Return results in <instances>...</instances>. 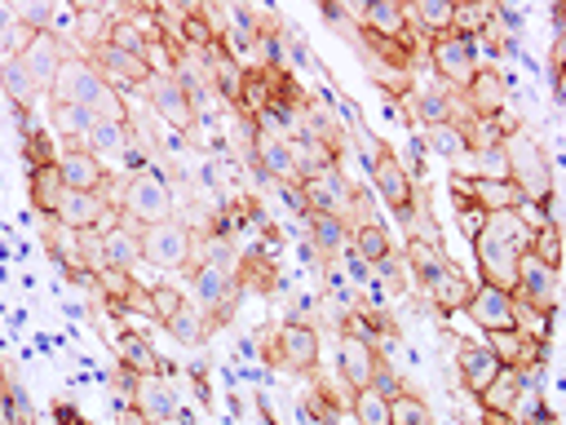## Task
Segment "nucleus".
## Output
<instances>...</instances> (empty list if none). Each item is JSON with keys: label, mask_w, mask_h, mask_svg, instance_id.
Listing matches in <instances>:
<instances>
[{"label": "nucleus", "mask_w": 566, "mask_h": 425, "mask_svg": "<svg viewBox=\"0 0 566 425\" xmlns=\"http://www.w3.org/2000/svg\"><path fill=\"white\" fill-rule=\"evenodd\" d=\"M367 390H376L380 398H394V394H398V390H407V385L398 381V372H394L385 359H376V372H371V385H367Z\"/></svg>", "instance_id": "c03bdc74"}, {"label": "nucleus", "mask_w": 566, "mask_h": 425, "mask_svg": "<svg viewBox=\"0 0 566 425\" xmlns=\"http://www.w3.org/2000/svg\"><path fill=\"white\" fill-rule=\"evenodd\" d=\"M349 248H354V257H358L363 266H380V261H389V257H394L389 226H380V221H358V226L349 230Z\"/></svg>", "instance_id": "393cba45"}, {"label": "nucleus", "mask_w": 566, "mask_h": 425, "mask_svg": "<svg viewBox=\"0 0 566 425\" xmlns=\"http://www.w3.org/2000/svg\"><path fill=\"white\" fill-rule=\"evenodd\" d=\"M358 142H363V155H367L371 190L380 195V204H385L389 212H398V221H402L407 239H416V230H420V204H416V182H411V173L398 164V155H394L380 137L363 133Z\"/></svg>", "instance_id": "f03ea898"}, {"label": "nucleus", "mask_w": 566, "mask_h": 425, "mask_svg": "<svg viewBox=\"0 0 566 425\" xmlns=\"http://www.w3.org/2000/svg\"><path fill=\"white\" fill-rule=\"evenodd\" d=\"M358 31L389 35V40L407 35V4H398V0H367L358 9Z\"/></svg>", "instance_id": "b1692460"}, {"label": "nucleus", "mask_w": 566, "mask_h": 425, "mask_svg": "<svg viewBox=\"0 0 566 425\" xmlns=\"http://www.w3.org/2000/svg\"><path fill=\"white\" fill-rule=\"evenodd\" d=\"M150 40H155V31H142V22H133V18H115V22L106 27V40H102V44H111V49H124V53H137V58H146Z\"/></svg>", "instance_id": "2f4dec72"}, {"label": "nucleus", "mask_w": 566, "mask_h": 425, "mask_svg": "<svg viewBox=\"0 0 566 425\" xmlns=\"http://www.w3.org/2000/svg\"><path fill=\"white\" fill-rule=\"evenodd\" d=\"M270 363H279L292 376H310L318 367V332L310 323H279L274 345H270Z\"/></svg>", "instance_id": "9b49d317"}, {"label": "nucleus", "mask_w": 566, "mask_h": 425, "mask_svg": "<svg viewBox=\"0 0 566 425\" xmlns=\"http://www.w3.org/2000/svg\"><path fill=\"white\" fill-rule=\"evenodd\" d=\"M451 18H455V4H451V0H416V4L407 9V31L433 40V35L451 31Z\"/></svg>", "instance_id": "c85d7f7f"}, {"label": "nucleus", "mask_w": 566, "mask_h": 425, "mask_svg": "<svg viewBox=\"0 0 566 425\" xmlns=\"http://www.w3.org/2000/svg\"><path fill=\"white\" fill-rule=\"evenodd\" d=\"M93 62V71L115 89V93H128V89H146V80L155 75V66L137 53H124V49H111V44H97L84 53Z\"/></svg>", "instance_id": "ddd939ff"}, {"label": "nucleus", "mask_w": 566, "mask_h": 425, "mask_svg": "<svg viewBox=\"0 0 566 425\" xmlns=\"http://www.w3.org/2000/svg\"><path fill=\"white\" fill-rule=\"evenodd\" d=\"M119 217L128 226H155V221H168L172 217V186L159 168H137L124 177V190H119Z\"/></svg>", "instance_id": "20e7f679"}, {"label": "nucleus", "mask_w": 566, "mask_h": 425, "mask_svg": "<svg viewBox=\"0 0 566 425\" xmlns=\"http://www.w3.org/2000/svg\"><path fill=\"white\" fill-rule=\"evenodd\" d=\"M49 102H75L84 106L93 120H111V124H128V111L119 102V93L93 71V62L84 53H66L53 84H49Z\"/></svg>", "instance_id": "f257e3e1"}, {"label": "nucleus", "mask_w": 566, "mask_h": 425, "mask_svg": "<svg viewBox=\"0 0 566 425\" xmlns=\"http://www.w3.org/2000/svg\"><path fill=\"white\" fill-rule=\"evenodd\" d=\"M455 363H460V376H464V385H469L473 394L500 372L495 354H491L482 341H460V345H455Z\"/></svg>", "instance_id": "bb28decb"}, {"label": "nucleus", "mask_w": 566, "mask_h": 425, "mask_svg": "<svg viewBox=\"0 0 566 425\" xmlns=\"http://www.w3.org/2000/svg\"><path fill=\"white\" fill-rule=\"evenodd\" d=\"M234 301H239V279L226 266H217V261H195L190 266V305L208 319V328L226 323Z\"/></svg>", "instance_id": "39448f33"}, {"label": "nucleus", "mask_w": 566, "mask_h": 425, "mask_svg": "<svg viewBox=\"0 0 566 425\" xmlns=\"http://www.w3.org/2000/svg\"><path fill=\"white\" fill-rule=\"evenodd\" d=\"M0 84H4L9 102H13V111H18V106H31V102L40 97V89L31 84V75L22 71V62H18V58H4V62H0Z\"/></svg>", "instance_id": "f704fd0d"}, {"label": "nucleus", "mask_w": 566, "mask_h": 425, "mask_svg": "<svg viewBox=\"0 0 566 425\" xmlns=\"http://www.w3.org/2000/svg\"><path fill=\"white\" fill-rule=\"evenodd\" d=\"M522 390H526V372H522V367H500V372L478 390V403H482V412H491V416H513Z\"/></svg>", "instance_id": "4be33fe9"}, {"label": "nucleus", "mask_w": 566, "mask_h": 425, "mask_svg": "<svg viewBox=\"0 0 566 425\" xmlns=\"http://www.w3.org/2000/svg\"><path fill=\"white\" fill-rule=\"evenodd\" d=\"M429 62H433V71H438L442 84L464 89L469 75L482 66L478 62V40L473 35H460V31H442V35L429 40Z\"/></svg>", "instance_id": "6e6552de"}, {"label": "nucleus", "mask_w": 566, "mask_h": 425, "mask_svg": "<svg viewBox=\"0 0 566 425\" xmlns=\"http://www.w3.org/2000/svg\"><path fill=\"white\" fill-rule=\"evenodd\" d=\"M164 328H168V336H172L177 345H203V341H208V319H203L190 301H186V305H181Z\"/></svg>", "instance_id": "72a5a7b5"}, {"label": "nucleus", "mask_w": 566, "mask_h": 425, "mask_svg": "<svg viewBox=\"0 0 566 425\" xmlns=\"http://www.w3.org/2000/svg\"><path fill=\"white\" fill-rule=\"evenodd\" d=\"M301 182V204H305V212H323V217H340L345 226H349V204H354V186L332 168V164H323V168H314V173H305V177H296Z\"/></svg>", "instance_id": "0eeeda50"}, {"label": "nucleus", "mask_w": 566, "mask_h": 425, "mask_svg": "<svg viewBox=\"0 0 566 425\" xmlns=\"http://www.w3.org/2000/svg\"><path fill=\"white\" fill-rule=\"evenodd\" d=\"M22 155H27V168H40V164H57V155H53V142H49V133L40 128L35 137H27L22 142Z\"/></svg>", "instance_id": "37998d69"}, {"label": "nucleus", "mask_w": 566, "mask_h": 425, "mask_svg": "<svg viewBox=\"0 0 566 425\" xmlns=\"http://www.w3.org/2000/svg\"><path fill=\"white\" fill-rule=\"evenodd\" d=\"M371 80H376L385 93H394V97L411 89V75H407V71H394V66H371Z\"/></svg>", "instance_id": "a18cd8bd"}, {"label": "nucleus", "mask_w": 566, "mask_h": 425, "mask_svg": "<svg viewBox=\"0 0 566 425\" xmlns=\"http://www.w3.org/2000/svg\"><path fill=\"white\" fill-rule=\"evenodd\" d=\"M53 221H57L62 230L80 235V230H111V226L124 221V217H119V208H115L106 195H93V190H66L62 204H57V212H53Z\"/></svg>", "instance_id": "1a4fd4ad"}, {"label": "nucleus", "mask_w": 566, "mask_h": 425, "mask_svg": "<svg viewBox=\"0 0 566 425\" xmlns=\"http://www.w3.org/2000/svg\"><path fill=\"white\" fill-rule=\"evenodd\" d=\"M411 120L420 124V128H433V124H460L464 120V102H460V89H451V84H429V89H416L411 93Z\"/></svg>", "instance_id": "dca6fc26"}, {"label": "nucleus", "mask_w": 566, "mask_h": 425, "mask_svg": "<svg viewBox=\"0 0 566 425\" xmlns=\"http://www.w3.org/2000/svg\"><path fill=\"white\" fill-rule=\"evenodd\" d=\"M0 390H4V385H0Z\"/></svg>", "instance_id": "603ef678"}, {"label": "nucleus", "mask_w": 566, "mask_h": 425, "mask_svg": "<svg viewBox=\"0 0 566 425\" xmlns=\"http://www.w3.org/2000/svg\"><path fill=\"white\" fill-rule=\"evenodd\" d=\"M27 195H31L35 212H44V217L53 221V212H57V204H62V195H66L57 164H40V168H31V173H27Z\"/></svg>", "instance_id": "a878e982"}, {"label": "nucleus", "mask_w": 566, "mask_h": 425, "mask_svg": "<svg viewBox=\"0 0 566 425\" xmlns=\"http://www.w3.org/2000/svg\"><path fill=\"white\" fill-rule=\"evenodd\" d=\"M354 421L358 425H389V398H380L376 390H358L354 394Z\"/></svg>", "instance_id": "ea45409f"}, {"label": "nucleus", "mask_w": 566, "mask_h": 425, "mask_svg": "<svg viewBox=\"0 0 566 425\" xmlns=\"http://www.w3.org/2000/svg\"><path fill=\"white\" fill-rule=\"evenodd\" d=\"M376 345L367 341V336H358V332H345L340 336V350H336V367H340V381L358 394V390H367L371 385V372H376Z\"/></svg>", "instance_id": "412c9836"}, {"label": "nucleus", "mask_w": 566, "mask_h": 425, "mask_svg": "<svg viewBox=\"0 0 566 425\" xmlns=\"http://www.w3.org/2000/svg\"><path fill=\"white\" fill-rule=\"evenodd\" d=\"M500 151H504V177L517 186L522 204H544V199H553V164H548L544 146L531 137L526 124H513V128L500 137Z\"/></svg>", "instance_id": "7ed1b4c3"}, {"label": "nucleus", "mask_w": 566, "mask_h": 425, "mask_svg": "<svg viewBox=\"0 0 566 425\" xmlns=\"http://www.w3.org/2000/svg\"><path fill=\"white\" fill-rule=\"evenodd\" d=\"M142 261L155 270H190L195 266V230L177 217L142 226Z\"/></svg>", "instance_id": "423d86ee"}, {"label": "nucleus", "mask_w": 566, "mask_h": 425, "mask_svg": "<svg viewBox=\"0 0 566 425\" xmlns=\"http://www.w3.org/2000/svg\"><path fill=\"white\" fill-rule=\"evenodd\" d=\"M455 204H460V226H464V235H469V243H473V239H478V230H482V221H486V212H482L478 204L460 199V195H455Z\"/></svg>", "instance_id": "49530a36"}, {"label": "nucleus", "mask_w": 566, "mask_h": 425, "mask_svg": "<svg viewBox=\"0 0 566 425\" xmlns=\"http://www.w3.org/2000/svg\"><path fill=\"white\" fill-rule=\"evenodd\" d=\"M310 230H314V243H318L327 257H336L340 248H349V226H345L340 217H323V212H310Z\"/></svg>", "instance_id": "4c0bfd02"}, {"label": "nucleus", "mask_w": 566, "mask_h": 425, "mask_svg": "<svg viewBox=\"0 0 566 425\" xmlns=\"http://www.w3.org/2000/svg\"><path fill=\"white\" fill-rule=\"evenodd\" d=\"M49 124H53L57 137H66V142H84L88 128H93L97 120H93L84 106H75V102H49Z\"/></svg>", "instance_id": "7c9ffc66"}, {"label": "nucleus", "mask_w": 566, "mask_h": 425, "mask_svg": "<svg viewBox=\"0 0 566 425\" xmlns=\"http://www.w3.org/2000/svg\"><path fill=\"white\" fill-rule=\"evenodd\" d=\"M128 407H137L146 421L181 416V412H177V394H172L159 376H142V381H137V390H133V403H128Z\"/></svg>", "instance_id": "cd10ccee"}, {"label": "nucleus", "mask_w": 566, "mask_h": 425, "mask_svg": "<svg viewBox=\"0 0 566 425\" xmlns=\"http://www.w3.org/2000/svg\"><path fill=\"white\" fill-rule=\"evenodd\" d=\"M181 305H186V297L177 292V283H150V314H155L159 323H168Z\"/></svg>", "instance_id": "79ce46f5"}, {"label": "nucleus", "mask_w": 566, "mask_h": 425, "mask_svg": "<svg viewBox=\"0 0 566 425\" xmlns=\"http://www.w3.org/2000/svg\"><path fill=\"white\" fill-rule=\"evenodd\" d=\"M460 102H464V115L469 120H500L504 106H509V84H504V71L500 66H478L469 75V84L460 89Z\"/></svg>", "instance_id": "4468645a"}, {"label": "nucleus", "mask_w": 566, "mask_h": 425, "mask_svg": "<svg viewBox=\"0 0 566 425\" xmlns=\"http://www.w3.org/2000/svg\"><path fill=\"white\" fill-rule=\"evenodd\" d=\"M84 146H88L93 155H102V151H124V146H128V124H111V120H97V124L88 128Z\"/></svg>", "instance_id": "58836bf2"}, {"label": "nucleus", "mask_w": 566, "mask_h": 425, "mask_svg": "<svg viewBox=\"0 0 566 425\" xmlns=\"http://www.w3.org/2000/svg\"><path fill=\"white\" fill-rule=\"evenodd\" d=\"M513 301L535 310V314H544V319H553V310H557V270L544 266L539 257L522 252L517 257V279H513Z\"/></svg>", "instance_id": "9d476101"}, {"label": "nucleus", "mask_w": 566, "mask_h": 425, "mask_svg": "<svg viewBox=\"0 0 566 425\" xmlns=\"http://www.w3.org/2000/svg\"><path fill=\"white\" fill-rule=\"evenodd\" d=\"M526 252L557 270V261H562V235H557V226H539V230H531V248H526Z\"/></svg>", "instance_id": "a19ab883"}, {"label": "nucleus", "mask_w": 566, "mask_h": 425, "mask_svg": "<svg viewBox=\"0 0 566 425\" xmlns=\"http://www.w3.org/2000/svg\"><path fill=\"white\" fill-rule=\"evenodd\" d=\"M455 195L460 199H469V204H478L482 212H509V208H522V195H517V186L509 182V177H460L455 173Z\"/></svg>", "instance_id": "6ab92c4d"}, {"label": "nucleus", "mask_w": 566, "mask_h": 425, "mask_svg": "<svg viewBox=\"0 0 566 425\" xmlns=\"http://www.w3.org/2000/svg\"><path fill=\"white\" fill-rule=\"evenodd\" d=\"M102 252H106V270L128 274L142 261V230L128 221H115L111 230H102Z\"/></svg>", "instance_id": "5701e85b"}, {"label": "nucleus", "mask_w": 566, "mask_h": 425, "mask_svg": "<svg viewBox=\"0 0 566 425\" xmlns=\"http://www.w3.org/2000/svg\"><path fill=\"white\" fill-rule=\"evenodd\" d=\"M0 425H18V421H13V403H9L4 390H0Z\"/></svg>", "instance_id": "09e8293b"}, {"label": "nucleus", "mask_w": 566, "mask_h": 425, "mask_svg": "<svg viewBox=\"0 0 566 425\" xmlns=\"http://www.w3.org/2000/svg\"><path fill=\"white\" fill-rule=\"evenodd\" d=\"M256 155H261V164H265L274 177H296V164H292V146H287L283 137H274V133H261V137H256Z\"/></svg>", "instance_id": "e433bc0d"}, {"label": "nucleus", "mask_w": 566, "mask_h": 425, "mask_svg": "<svg viewBox=\"0 0 566 425\" xmlns=\"http://www.w3.org/2000/svg\"><path fill=\"white\" fill-rule=\"evenodd\" d=\"M389 425H433V412L416 390H398L389 398Z\"/></svg>", "instance_id": "c9c22d12"}, {"label": "nucleus", "mask_w": 566, "mask_h": 425, "mask_svg": "<svg viewBox=\"0 0 566 425\" xmlns=\"http://www.w3.org/2000/svg\"><path fill=\"white\" fill-rule=\"evenodd\" d=\"M243 283H252V288H270V283H274V266L261 261V257L243 261Z\"/></svg>", "instance_id": "de8ad7c7"}, {"label": "nucleus", "mask_w": 566, "mask_h": 425, "mask_svg": "<svg viewBox=\"0 0 566 425\" xmlns=\"http://www.w3.org/2000/svg\"><path fill=\"white\" fill-rule=\"evenodd\" d=\"M57 173H62V186L66 190H93V195H106V164L102 155H93L88 146H66L57 155Z\"/></svg>", "instance_id": "a211bd4d"}, {"label": "nucleus", "mask_w": 566, "mask_h": 425, "mask_svg": "<svg viewBox=\"0 0 566 425\" xmlns=\"http://www.w3.org/2000/svg\"><path fill=\"white\" fill-rule=\"evenodd\" d=\"M146 102H150V111L168 124V128H177V133H186V128H195V120H199V111H195V102H190V93L177 84V75L172 71H155L150 80H146Z\"/></svg>", "instance_id": "f8f14e48"}, {"label": "nucleus", "mask_w": 566, "mask_h": 425, "mask_svg": "<svg viewBox=\"0 0 566 425\" xmlns=\"http://www.w3.org/2000/svg\"><path fill=\"white\" fill-rule=\"evenodd\" d=\"M420 288L429 292V301H433L442 314H460V310H464V301H469V292H473V279H469V274L447 257V261H442V266H438Z\"/></svg>", "instance_id": "aec40b11"}, {"label": "nucleus", "mask_w": 566, "mask_h": 425, "mask_svg": "<svg viewBox=\"0 0 566 425\" xmlns=\"http://www.w3.org/2000/svg\"><path fill=\"white\" fill-rule=\"evenodd\" d=\"M513 292H504V288H491V283H473V292H469V301H464V314L473 319V328H482V332H504V328H517L513 323Z\"/></svg>", "instance_id": "2eb2a0df"}, {"label": "nucleus", "mask_w": 566, "mask_h": 425, "mask_svg": "<svg viewBox=\"0 0 566 425\" xmlns=\"http://www.w3.org/2000/svg\"><path fill=\"white\" fill-rule=\"evenodd\" d=\"M119 363L133 376H159V354L142 332H124L119 336Z\"/></svg>", "instance_id": "c756f323"}, {"label": "nucleus", "mask_w": 566, "mask_h": 425, "mask_svg": "<svg viewBox=\"0 0 566 425\" xmlns=\"http://www.w3.org/2000/svg\"><path fill=\"white\" fill-rule=\"evenodd\" d=\"M482 425H513V416H491V412H482Z\"/></svg>", "instance_id": "8fccbe9b"}, {"label": "nucleus", "mask_w": 566, "mask_h": 425, "mask_svg": "<svg viewBox=\"0 0 566 425\" xmlns=\"http://www.w3.org/2000/svg\"><path fill=\"white\" fill-rule=\"evenodd\" d=\"M62 58H66V44H62L53 31H35V35L27 40V49L18 53L22 71L31 75V84H35L40 93H49V84H53V75H57V66H62Z\"/></svg>", "instance_id": "f3484780"}, {"label": "nucleus", "mask_w": 566, "mask_h": 425, "mask_svg": "<svg viewBox=\"0 0 566 425\" xmlns=\"http://www.w3.org/2000/svg\"><path fill=\"white\" fill-rule=\"evenodd\" d=\"M433 155H442V159H460V155H469V137H464V124H433V128H424V137H420Z\"/></svg>", "instance_id": "473e14b6"}, {"label": "nucleus", "mask_w": 566, "mask_h": 425, "mask_svg": "<svg viewBox=\"0 0 566 425\" xmlns=\"http://www.w3.org/2000/svg\"><path fill=\"white\" fill-rule=\"evenodd\" d=\"M150 425H186L181 416H164V421H150Z\"/></svg>", "instance_id": "3c124183"}]
</instances>
